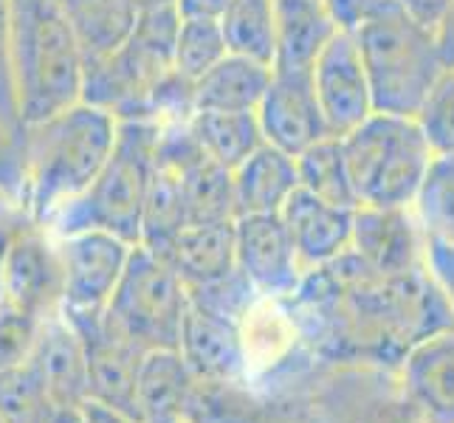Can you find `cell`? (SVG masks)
<instances>
[{
    "instance_id": "obj_23",
    "label": "cell",
    "mask_w": 454,
    "mask_h": 423,
    "mask_svg": "<svg viewBox=\"0 0 454 423\" xmlns=\"http://www.w3.org/2000/svg\"><path fill=\"white\" fill-rule=\"evenodd\" d=\"M271 80V66L229 51L217 66L190 85V105L195 111H257L262 90Z\"/></svg>"
},
{
    "instance_id": "obj_44",
    "label": "cell",
    "mask_w": 454,
    "mask_h": 423,
    "mask_svg": "<svg viewBox=\"0 0 454 423\" xmlns=\"http://www.w3.org/2000/svg\"><path fill=\"white\" fill-rule=\"evenodd\" d=\"M138 9H153V6H167V4H176V0H136ZM178 6V4H176Z\"/></svg>"
},
{
    "instance_id": "obj_32",
    "label": "cell",
    "mask_w": 454,
    "mask_h": 423,
    "mask_svg": "<svg viewBox=\"0 0 454 423\" xmlns=\"http://www.w3.org/2000/svg\"><path fill=\"white\" fill-rule=\"evenodd\" d=\"M51 412L28 362L0 370V423H49Z\"/></svg>"
},
{
    "instance_id": "obj_4",
    "label": "cell",
    "mask_w": 454,
    "mask_h": 423,
    "mask_svg": "<svg viewBox=\"0 0 454 423\" xmlns=\"http://www.w3.org/2000/svg\"><path fill=\"white\" fill-rule=\"evenodd\" d=\"M12 68L23 128L82 102L85 54L62 0H9Z\"/></svg>"
},
{
    "instance_id": "obj_41",
    "label": "cell",
    "mask_w": 454,
    "mask_h": 423,
    "mask_svg": "<svg viewBox=\"0 0 454 423\" xmlns=\"http://www.w3.org/2000/svg\"><path fill=\"white\" fill-rule=\"evenodd\" d=\"M82 423H138L130 415H121L116 410H107V406L97 401H85L82 403Z\"/></svg>"
},
{
    "instance_id": "obj_9",
    "label": "cell",
    "mask_w": 454,
    "mask_h": 423,
    "mask_svg": "<svg viewBox=\"0 0 454 423\" xmlns=\"http://www.w3.org/2000/svg\"><path fill=\"white\" fill-rule=\"evenodd\" d=\"M305 423H427L410 401L398 370L331 364L305 393Z\"/></svg>"
},
{
    "instance_id": "obj_12",
    "label": "cell",
    "mask_w": 454,
    "mask_h": 423,
    "mask_svg": "<svg viewBox=\"0 0 454 423\" xmlns=\"http://www.w3.org/2000/svg\"><path fill=\"white\" fill-rule=\"evenodd\" d=\"M262 138L288 155H300L317 141L333 136L313 88L310 66H271V80L257 105Z\"/></svg>"
},
{
    "instance_id": "obj_22",
    "label": "cell",
    "mask_w": 454,
    "mask_h": 423,
    "mask_svg": "<svg viewBox=\"0 0 454 423\" xmlns=\"http://www.w3.org/2000/svg\"><path fill=\"white\" fill-rule=\"evenodd\" d=\"M300 190L296 159L277 150L269 141L231 169L234 217L240 215H274Z\"/></svg>"
},
{
    "instance_id": "obj_13",
    "label": "cell",
    "mask_w": 454,
    "mask_h": 423,
    "mask_svg": "<svg viewBox=\"0 0 454 423\" xmlns=\"http://www.w3.org/2000/svg\"><path fill=\"white\" fill-rule=\"evenodd\" d=\"M234 265L257 296L271 300H291L305 277L279 212L234 217Z\"/></svg>"
},
{
    "instance_id": "obj_10",
    "label": "cell",
    "mask_w": 454,
    "mask_h": 423,
    "mask_svg": "<svg viewBox=\"0 0 454 423\" xmlns=\"http://www.w3.org/2000/svg\"><path fill=\"white\" fill-rule=\"evenodd\" d=\"M54 240L62 262L59 313L76 331L102 325L107 302L128 269L133 246L107 231H76Z\"/></svg>"
},
{
    "instance_id": "obj_46",
    "label": "cell",
    "mask_w": 454,
    "mask_h": 423,
    "mask_svg": "<svg viewBox=\"0 0 454 423\" xmlns=\"http://www.w3.org/2000/svg\"><path fill=\"white\" fill-rule=\"evenodd\" d=\"M169 423H186V420H169Z\"/></svg>"
},
{
    "instance_id": "obj_25",
    "label": "cell",
    "mask_w": 454,
    "mask_h": 423,
    "mask_svg": "<svg viewBox=\"0 0 454 423\" xmlns=\"http://www.w3.org/2000/svg\"><path fill=\"white\" fill-rule=\"evenodd\" d=\"M279 66H310L339 28L325 0H274Z\"/></svg>"
},
{
    "instance_id": "obj_45",
    "label": "cell",
    "mask_w": 454,
    "mask_h": 423,
    "mask_svg": "<svg viewBox=\"0 0 454 423\" xmlns=\"http://www.w3.org/2000/svg\"><path fill=\"white\" fill-rule=\"evenodd\" d=\"M0 212H23L20 207H14V203L6 198V195H0Z\"/></svg>"
},
{
    "instance_id": "obj_14",
    "label": "cell",
    "mask_w": 454,
    "mask_h": 423,
    "mask_svg": "<svg viewBox=\"0 0 454 423\" xmlns=\"http://www.w3.org/2000/svg\"><path fill=\"white\" fill-rule=\"evenodd\" d=\"M350 252L375 274H418L427 271V231L412 207H356Z\"/></svg>"
},
{
    "instance_id": "obj_26",
    "label": "cell",
    "mask_w": 454,
    "mask_h": 423,
    "mask_svg": "<svg viewBox=\"0 0 454 423\" xmlns=\"http://www.w3.org/2000/svg\"><path fill=\"white\" fill-rule=\"evenodd\" d=\"M62 4L82 45L85 66L114 54L130 37L142 12L136 0H62Z\"/></svg>"
},
{
    "instance_id": "obj_38",
    "label": "cell",
    "mask_w": 454,
    "mask_h": 423,
    "mask_svg": "<svg viewBox=\"0 0 454 423\" xmlns=\"http://www.w3.org/2000/svg\"><path fill=\"white\" fill-rule=\"evenodd\" d=\"M331 9V18L339 28L353 31L362 20H367L372 12H379L381 6L393 4V0H325Z\"/></svg>"
},
{
    "instance_id": "obj_20",
    "label": "cell",
    "mask_w": 454,
    "mask_h": 423,
    "mask_svg": "<svg viewBox=\"0 0 454 423\" xmlns=\"http://www.w3.org/2000/svg\"><path fill=\"white\" fill-rule=\"evenodd\" d=\"M80 336L88 356V401H97L107 410L138 420L136 384L145 353L124 339L107 333L102 325L80 331Z\"/></svg>"
},
{
    "instance_id": "obj_19",
    "label": "cell",
    "mask_w": 454,
    "mask_h": 423,
    "mask_svg": "<svg viewBox=\"0 0 454 423\" xmlns=\"http://www.w3.org/2000/svg\"><path fill=\"white\" fill-rule=\"evenodd\" d=\"M401 384L427 423H454V325L443 327L403 356Z\"/></svg>"
},
{
    "instance_id": "obj_31",
    "label": "cell",
    "mask_w": 454,
    "mask_h": 423,
    "mask_svg": "<svg viewBox=\"0 0 454 423\" xmlns=\"http://www.w3.org/2000/svg\"><path fill=\"white\" fill-rule=\"evenodd\" d=\"M412 212L424 226L427 238L454 243V153H434Z\"/></svg>"
},
{
    "instance_id": "obj_18",
    "label": "cell",
    "mask_w": 454,
    "mask_h": 423,
    "mask_svg": "<svg viewBox=\"0 0 454 423\" xmlns=\"http://www.w3.org/2000/svg\"><path fill=\"white\" fill-rule=\"evenodd\" d=\"M279 217L288 229L296 260H300V269L305 274L322 269L350 248L353 209L327 203L302 186L286 200Z\"/></svg>"
},
{
    "instance_id": "obj_16",
    "label": "cell",
    "mask_w": 454,
    "mask_h": 423,
    "mask_svg": "<svg viewBox=\"0 0 454 423\" xmlns=\"http://www.w3.org/2000/svg\"><path fill=\"white\" fill-rule=\"evenodd\" d=\"M26 362L35 370L54 412L82 410V403L88 401L85 341L62 313H54V317L43 322Z\"/></svg>"
},
{
    "instance_id": "obj_24",
    "label": "cell",
    "mask_w": 454,
    "mask_h": 423,
    "mask_svg": "<svg viewBox=\"0 0 454 423\" xmlns=\"http://www.w3.org/2000/svg\"><path fill=\"white\" fill-rule=\"evenodd\" d=\"M195 387L190 367L178 350H147L138 367L136 401L142 423L184 420L186 401Z\"/></svg>"
},
{
    "instance_id": "obj_21",
    "label": "cell",
    "mask_w": 454,
    "mask_h": 423,
    "mask_svg": "<svg viewBox=\"0 0 454 423\" xmlns=\"http://www.w3.org/2000/svg\"><path fill=\"white\" fill-rule=\"evenodd\" d=\"M155 255H161L172 265V271L181 277L186 288L209 286L238 269L234 265V221L184 223Z\"/></svg>"
},
{
    "instance_id": "obj_7",
    "label": "cell",
    "mask_w": 454,
    "mask_h": 423,
    "mask_svg": "<svg viewBox=\"0 0 454 423\" xmlns=\"http://www.w3.org/2000/svg\"><path fill=\"white\" fill-rule=\"evenodd\" d=\"M339 138L356 207H412L434 155L420 119L372 114Z\"/></svg>"
},
{
    "instance_id": "obj_1",
    "label": "cell",
    "mask_w": 454,
    "mask_h": 423,
    "mask_svg": "<svg viewBox=\"0 0 454 423\" xmlns=\"http://www.w3.org/2000/svg\"><path fill=\"white\" fill-rule=\"evenodd\" d=\"M291 310L313 353L331 364L398 370L420 339L454 325L451 308L429 271L384 277L350 248L302 277Z\"/></svg>"
},
{
    "instance_id": "obj_2",
    "label": "cell",
    "mask_w": 454,
    "mask_h": 423,
    "mask_svg": "<svg viewBox=\"0 0 454 423\" xmlns=\"http://www.w3.org/2000/svg\"><path fill=\"white\" fill-rule=\"evenodd\" d=\"M181 12L176 4L138 12V20L114 54L85 66L82 102L97 105L116 121L190 119V82L172 66Z\"/></svg>"
},
{
    "instance_id": "obj_35",
    "label": "cell",
    "mask_w": 454,
    "mask_h": 423,
    "mask_svg": "<svg viewBox=\"0 0 454 423\" xmlns=\"http://www.w3.org/2000/svg\"><path fill=\"white\" fill-rule=\"evenodd\" d=\"M0 119L12 130L23 133V119L18 107V88H14L12 68V28H9V0H0Z\"/></svg>"
},
{
    "instance_id": "obj_17",
    "label": "cell",
    "mask_w": 454,
    "mask_h": 423,
    "mask_svg": "<svg viewBox=\"0 0 454 423\" xmlns=\"http://www.w3.org/2000/svg\"><path fill=\"white\" fill-rule=\"evenodd\" d=\"M178 353L190 367L192 379L203 384H231L246 381V350L240 336V322L195 305L186 296V310L181 322Z\"/></svg>"
},
{
    "instance_id": "obj_37",
    "label": "cell",
    "mask_w": 454,
    "mask_h": 423,
    "mask_svg": "<svg viewBox=\"0 0 454 423\" xmlns=\"http://www.w3.org/2000/svg\"><path fill=\"white\" fill-rule=\"evenodd\" d=\"M427 271L434 279V286L441 288L454 317V243L427 238Z\"/></svg>"
},
{
    "instance_id": "obj_11",
    "label": "cell",
    "mask_w": 454,
    "mask_h": 423,
    "mask_svg": "<svg viewBox=\"0 0 454 423\" xmlns=\"http://www.w3.org/2000/svg\"><path fill=\"white\" fill-rule=\"evenodd\" d=\"M0 305L45 322L62 305V262L54 234L26 221L12 231L0 257Z\"/></svg>"
},
{
    "instance_id": "obj_30",
    "label": "cell",
    "mask_w": 454,
    "mask_h": 423,
    "mask_svg": "<svg viewBox=\"0 0 454 423\" xmlns=\"http://www.w3.org/2000/svg\"><path fill=\"white\" fill-rule=\"evenodd\" d=\"M229 54L223 26L212 14H181L172 66L184 82H195Z\"/></svg>"
},
{
    "instance_id": "obj_27",
    "label": "cell",
    "mask_w": 454,
    "mask_h": 423,
    "mask_svg": "<svg viewBox=\"0 0 454 423\" xmlns=\"http://www.w3.org/2000/svg\"><path fill=\"white\" fill-rule=\"evenodd\" d=\"M186 130L209 159L223 164L226 169H234L240 161H246L265 141L254 111H195L186 119Z\"/></svg>"
},
{
    "instance_id": "obj_6",
    "label": "cell",
    "mask_w": 454,
    "mask_h": 423,
    "mask_svg": "<svg viewBox=\"0 0 454 423\" xmlns=\"http://www.w3.org/2000/svg\"><path fill=\"white\" fill-rule=\"evenodd\" d=\"M375 114L420 116L446 74L434 31L412 20L395 0L353 28Z\"/></svg>"
},
{
    "instance_id": "obj_3",
    "label": "cell",
    "mask_w": 454,
    "mask_h": 423,
    "mask_svg": "<svg viewBox=\"0 0 454 423\" xmlns=\"http://www.w3.org/2000/svg\"><path fill=\"white\" fill-rule=\"evenodd\" d=\"M119 121L97 105L76 102L43 121L26 124L23 153V212L40 226L85 192L114 150Z\"/></svg>"
},
{
    "instance_id": "obj_28",
    "label": "cell",
    "mask_w": 454,
    "mask_h": 423,
    "mask_svg": "<svg viewBox=\"0 0 454 423\" xmlns=\"http://www.w3.org/2000/svg\"><path fill=\"white\" fill-rule=\"evenodd\" d=\"M229 51L274 66L277 59V20L274 0H226L217 14Z\"/></svg>"
},
{
    "instance_id": "obj_33",
    "label": "cell",
    "mask_w": 454,
    "mask_h": 423,
    "mask_svg": "<svg viewBox=\"0 0 454 423\" xmlns=\"http://www.w3.org/2000/svg\"><path fill=\"white\" fill-rule=\"evenodd\" d=\"M418 119L434 153H454V68H446Z\"/></svg>"
},
{
    "instance_id": "obj_36",
    "label": "cell",
    "mask_w": 454,
    "mask_h": 423,
    "mask_svg": "<svg viewBox=\"0 0 454 423\" xmlns=\"http://www.w3.org/2000/svg\"><path fill=\"white\" fill-rule=\"evenodd\" d=\"M23 133L12 130L0 119V195H6L14 207L23 209V153H20Z\"/></svg>"
},
{
    "instance_id": "obj_8",
    "label": "cell",
    "mask_w": 454,
    "mask_h": 423,
    "mask_svg": "<svg viewBox=\"0 0 454 423\" xmlns=\"http://www.w3.org/2000/svg\"><path fill=\"white\" fill-rule=\"evenodd\" d=\"M186 286L172 265L145 246H133L128 269L107 302L102 327L142 353L178 350Z\"/></svg>"
},
{
    "instance_id": "obj_43",
    "label": "cell",
    "mask_w": 454,
    "mask_h": 423,
    "mask_svg": "<svg viewBox=\"0 0 454 423\" xmlns=\"http://www.w3.org/2000/svg\"><path fill=\"white\" fill-rule=\"evenodd\" d=\"M26 217H28L26 212H0V257H4V252H6L12 231L18 229Z\"/></svg>"
},
{
    "instance_id": "obj_34",
    "label": "cell",
    "mask_w": 454,
    "mask_h": 423,
    "mask_svg": "<svg viewBox=\"0 0 454 423\" xmlns=\"http://www.w3.org/2000/svg\"><path fill=\"white\" fill-rule=\"evenodd\" d=\"M43 322L26 313L0 305V370L23 364L31 348H35Z\"/></svg>"
},
{
    "instance_id": "obj_39",
    "label": "cell",
    "mask_w": 454,
    "mask_h": 423,
    "mask_svg": "<svg viewBox=\"0 0 454 423\" xmlns=\"http://www.w3.org/2000/svg\"><path fill=\"white\" fill-rule=\"evenodd\" d=\"M395 4L410 14L412 20L434 31V26L443 20V14L454 6V0H395Z\"/></svg>"
},
{
    "instance_id": "obj_15",
    "label": "cell",
    "mask_w": 454,
    "mask_h": 423,
    "mask_svg": "<svg viewBox=\"0 0 454 423\" xmlns=\"http://www.w3.org/2000/svg\"><path fill=\"white\" fill-rule=\"evenodd\" d=\"M313 88L333 136H344L375 114L367 71L353 31L336 28L310 62Z\"/></svg>"
},
{
    "instance_id": "obj_29",
    "label": "cell",
    "mask_w": 454,
    "mask_h": 423,
    "mask_svg": "<svg viewBox=\"0 0 454 423\" xmlns=\"http://www.w3.org/2000/svg\"><path fill=\"white\" fill-rule=\"evenodd\" d=\"M294 159L302 190L327 203H336V207L356 209V195L339 136H327L317 141V145H310L300 155H294Z\"/></svg>"
},
{
    "instance_id": "obj_5",
    "label": "cell",
    "mask_w": 454,
    "mask_h": 423,
    "mask_svg": "<svg viewBox=\"0 0 454 423\" xmlns=\"http://www.w3.org/2000/svg\"><path fill=\"white\" fill-rule=\"evenodd\" d=\"M155 138H159V121H119L114 150L99 176L85 192L62 203L45 229L54 238L76 231H107L124 243L138 246L155 167Z\"/></svg>"
},
{
    "instance_id": "obj_40",
    "label": "cell",
    "mask_w": 454,
    "mask_h": 423,
    "mask_svg": "<svg viewBox=\"0 0 454 423\" xmlns=\"http://www.w3.org/2000/svg\"><path fill=\"white\" fill-rule=\"evenodd\" d=\"M434 40H437V49H441L446 68H454V6L443 14V20L434 26Z\"/></svg>"
},
{
    "instance_id": "obj_42",
    "label": "cell",
    "mask_w": 454,
    "mask_h": 423,
    "mask_svg": "<svg viewBox=\"0 0 454 423\" xmlns=\"http://www.w3.org/2000/svg\"><path fill=\"white\" fill-rule=\"evenodd\" d=\"M176 4L181 14H212V18H217L223 12L226 0H176Z\"/></svg>"
}]
</instances>
